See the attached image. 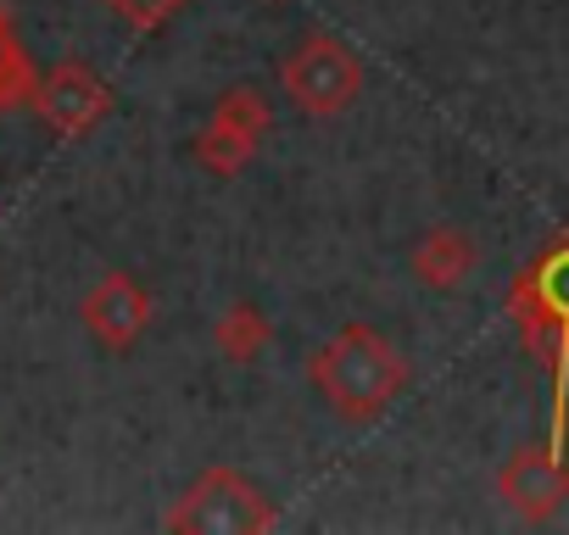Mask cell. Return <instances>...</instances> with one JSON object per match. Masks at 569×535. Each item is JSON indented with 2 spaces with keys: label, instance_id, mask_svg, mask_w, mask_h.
Returning <instances> with one entry per match:
<instances>
[{
  "label": "cell",
  "instance_id": "obj_1",
  "mask_svg": "<svg viewBox=\"0 0 569 535\" xmlns=\"http://www.w3.org/2000/svg\"><path fill=\"white\" fill-rule=\"evenodd\" d=\"M308 380L347 424H369L408 391V357L375 324H341L313 352Z\"/></svg>",
  "mask_w": 569,
  "mask_h": 535
},
{
  "label": "cell",
  "instance_id": "obj_2",
  "mask_svg": "<svg viewBox=\"0 0 569 535\" xmlns=\"http://www.w3.org/2000/svg\"><path fill=\"white\" fill-rule=\"evenodd\" d=\"M279 90L302 118L330 123L363 95V57L336 29H308L279 57Z\"/></svg>",
  "mask_w": 569,
  "mask_h": 535
},
{
  "label": "cell",
  "instance_id": "obj_3",
  "mask_svg": "<svg viewBox=\"0 0 569 535\" xmlns=\"http://www.w3.org/2000/svg\"><path fill=\"white\" fill-rule=\"evenodd\" d=\"M273 524H279L273 496L229 463L201 468L162 513V529H179V535H262Z\"/></svg>",
  "mask_w": 569,
  "mask_h": 535
},
{
  "label": "cell",
  "instance_id": "obj_4",
  "mask_svg": "<svg viewBox=\"0 0 569 535\" xmlns=\"http://www.w3.org/2000/svg\"><path fill=\"white\" fill-rule=\"evenodd\" d=\"M268 134H273V101L257 84H229L218 95V107L207 112V123L196 129L190 157L212 179H240Z\"/></svg>",
  "mask_w": 569,
  "mask_h": 535
},
{
  "label": "cell",
  "instance_id": "obj_5",
  "mask_svg": "<svg viewBox=\"0 0 569 535\" xmlns=\"http://www.w3.org/2000/svg\"><path fill=\"white\" fill-rule=\"evenodd\" d=\"M112 107H118L112 84H107L90 62H79V57H68V62H57L46 79H34V95H29V112H34L57 140H90V134L112 118Z\"/></svg>",
  "mask_w": 569,
  "mask_h": 535
},
{
  "label": "cell",
  "instance_id": "obj_6",
  "mask_svg": "<svg viewBox=\"0 0 569 535\" xmlns=\"http://www.w3.org/2000/svg\"><path fill=\"white\" fill-rule=\"evenodd\" d=\"M79 319H84V330H90V341H96L101 352L123 357V352H134L140 335L151 330V291L129 274V268H107V274L84 291Z\"/></svg>",
  "mask_w": 569,
  "mask_h": 535
},
{
  "label": "cell",
  "instance_id": "obj_7",
  "mask_svg": "<svg viewBox=\"0 0 569 535\" xmlns=\"http://www.w3.org/2000/svg\"><path fill=\"white\" fill-rule=\"evenodd\" d=\"M497 491L508 496V507L519 518H552L558 502L569 496V468L552 446H519L502 474H497Z\"/></svg>",
  "mask_w": 569,
  "mask_h": 535
},
{
  "label": "cell",
  "instance_id": "obj_8",
  "mask_svg": "<svg viewBox=\"0 0 569 535\" xmlns=\"http://www.w3.org/2000/svg\"><path fill=\"white\" fill-rule=\"evenodd\" d=\"M408 268L425 291H463L469 274H475V240L458 229V223H436L419 234V245L408 251Z\"/></svg>",
  "mask_w": 569,
  "mask_h": 535
},
{
  "label": "cell",
  "instance_id": "obj_9",
  "mask_svg": "<svg viewBox=\"0 0 569 535\" xmlns=\"http://www.w3.org/2000/svg\"><path fill=\"white\" fill-rule=\"evenodd\" d=\"M212 346H218V357L223 363H234V369H251L268 346H273V324H268V313L257 307V302H229L218 319H212Z\"/></svg>",
  "mask_w": 569,
  "mask_h": 535
},
{
  "label": "cell",
  "instance_id": "obj_10",
  "mask_svg": "<svg viewBox=\"0 0 569 535\" xmlns=\"http://www.w3.org/2000/svg\"><path fill=\"white\" fill-rule=\"evenodd\" d=\"M34 79H40V73H34L23 40H18V23H12V12H7V0H0V118L29 107Z\"/></svg>",
  "mask_w": 569,
  "mask_h": 535
},
{
  "label": "cell",
  "instance_id": "obj_11",
  "mask_svg": "<svg viewBox=\"0 0 569 535\" xmlns=\"http://www.w3.org/2000/svg\"><path fill=\"white\" fill-rule=\"evenodd\" d=\"M101 7L129 29V34H157V29H168L190 0H101Z\"/></svg>",
  "mask_w": 569,
  "mask_h": 535
}]
</instances>
